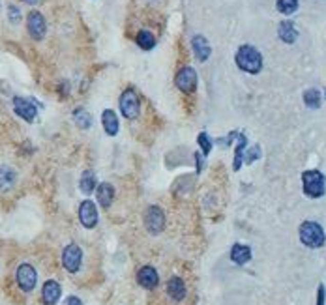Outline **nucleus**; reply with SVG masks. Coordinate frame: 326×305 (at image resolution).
<instances>
[{"mask_svg":"<svg viewBox=\"0 0 326 305\" xmlns=\"http://www.w3.org/2000/svg\"><path fill=\"white\" fill-rule=\"evenodd\" d=\"M236 66L240 70L246 71V73H259L262 70V55L255 47L251 45H242L238 51H236Z\"/></svg>","mask_w":326,"mask_h":305,"instance_id":"f257e3e1","label":"nucleus"},{"mask_svg":"<svg viewBox=\"0 0 326 305\" xmlns=\"http://www.w3.org/2000/svg\"><path fill=\"white\" fill-rule=\"evenodd\" d=\"M324 230L319 223L315 221H304L300 225V242L311 249H317L324 244Z\"/></svg>","mask_w":326,"mask_h":305,"instance_id":"f03ea898","label":"nucleus"},{"mask_svg":"<svg viewBox=\"0 0 326 305\" xmlns=\"http://www.w3.org/2000/svg\"><path fill=\"white\" fill-rule=\"evenodd\" d=\"M302 187H304V193L311 199H319V197L324 195L326 191V180L324 175L319 172V170H305L302 175Z\"/></svg>","mask_w":326,"mask_h":305,"instance_id":"7ed1b4c3","label":"nucleus"},{"mask_svg":"<svg viewBox=\"0 0 326 305\" xmlns=\"http://www.w3.org/2000/svg\"><path fill=\"white\" fill-rule=\"evenodd\" d=\"M120 111L126 118H137L139 111H141V103H139V96L135 94L133 88H128L120 96Z\"/></svg>","mask_w":326,"mask_h":305,"instance_id":"20e7f679","label":"nucleus"},{"mask_svg":"<svg viewBox=\"0 0 326 305\" xmlns=\"http://www.w3.org/2000/svg\"><path fill=\"white\" fill-rule=\"evenodd\" d=\"M174 84H176V88H178V90H182L184 94L195 92V88H197V71L193 70V68H190V66L182 68V70L176 73V77H174Z\"/></svg>","mask_w":326,"mask_h":305,"instance_id":"39448f33","label":"nucleus"},{"mask_svg":"<svg viewBox=\"0 0 326 305\" xmlns=\"http://www.w3.org/2000/svg\"><path fill=\"white\" fill-rule=\"evenodd\" d=\"M81 262H83L81 247H79V245H75V244H70L64 249V253H62V264H64V268L68 270V272L75 273V272H79Z\"/></svg>","mask_w":326,"mask_h":305,"instance_id":"423d86ee","label":"nucleus"},{"mask_svg":"<svg viewBox=\"0 0 326 305\" xmlns=\"http://www.w3.org/2000/svg\"><path fill=\"white\" fill-rule=\"evenodd\" d=\"M27 28H28V34H30L34 39H44L45 32H47L45 17L42 15L39 11L32 10L27 17Z\"/></svg>","mask_w":326,"mask_h":305,"instance_id":"0eeeda50","label":"nucleus"},{"mask_svg":"<svg viewBox=\"0 0 326 305\" xmlns=\"http://www.w3.org/2000/svg\"><path fill=\"white\" fill-rule=\"evenodd\" d=\"M145 225L150 234H159L165 229V215H163L161 208L150 206L145 213Z\"/></svg>","mask_w":326,"mask_h":305,"instance_id":"6e6552de","label":"nucleus"},{"mask_svg":"<svg viewBox=\"0 0 326 305\" xmlns=\"http://www.w3.org/2000/svg\"><path fill=\"white\" fill-rule=\"evenodd\" d=\"M36 283H38V273H36V270L30 264H21V266L17 268V285L25 292L34 290Z\"/></svg>","mask_w":326,"mask_h":305,"instance_id":"1a4fd4ad","label":"nucleus"},{"mask_svg":"<svg viewBox=\"0 0 326 305\" xmlns=\"http://www.w3.org/2000/svg\"><path fill=\"white\" fill-rule=\"evenodd\" d=\"M13 109L19 116H21L23 120L27 122H34L36 120V116H38V109H36V105L27 98H15L13 99Z\"/></svg>","mask_w":326,"mask_h":305,"instance_id":"9d476101","label":"nucleus"},{"mask_svg":"<svg viewBox=\"0 0 326 305\" xmlns=\"http://www.w3.org/2000/svg\"><path fill=\"white\" fill-rule=\"evenodd\" d=\"M79 219H81V223L87 229H94L96 227V223H98V210H96V204L92 201L81 202V206H79Z\"/></svg>","mask_w":326,"mask_h":305,"instance_id":"9b49d317","label":"nucleus"},{"mask_svg":"<svg viewBox=\"0 0 326 305\" xmlns=\"http://www.w3.org/2000/svg\"><path fill=\"white\" fill-rule=\"evenodd\" d=\"M191 47H193V53H195L197 60L199 62H207L212 49H210V43L207 41L205 36H193L191 39Z\"/></svg>","mask_w":326,"mask_h":305,"instance_id":"f8f14e48","label":"nucleus"},{"mask_svg":"<svg viewBox=\"0 0 326 305\" xmlns=\"http://www.w3.org/2000/svg\"><path fill=\"white\" fill-rule=\"evenodd\" d=\"M137 281H139V285L145 287V289H154V287L158 285V272H156L152 266L141 268L139 273H137Z\"/></svg>","mask_w":326,"mask_h":305,"instance_id":"ddd939ff","label":"nucleus"},{"mask_svg":"<svg viewBox=\"0 0 326 305\" xmlns=\"http://www.w3.org/2000/svg\"><path fill=\"white\" fill-rule=\"evenodd\" d=\"M60 294H62V290H60V285L56 281H47L44 285V290H42V296H44V301L47 305H54L56 301L60 300Z\"/></svg>","mask_w":326,"mask_h":305,"instance_id":"4468645a","label":"nucleus"},{"mask_svg":"<svg viewBox=\"0 0 326 305\" xmlns=\"http://www.w3.org/2000/svg\"><path fill=\"white\" fill-rule=\"evenodd\" d=\"M251 258V249L248 245H242V244H234L233 249H231V260L234 264H238V266H244L246 262H250Z\"/></svg>","mask_w":326,"mask_h":305,"instance_id":"2eb2a0df","label":"nucleus"},{"mask_svg":"<svg viewBox=\"0 0 326 305\" xmlns=\"http://www.w3.org/2000/svg\"><path fill=\"white\" fill-rule=\"evenodd\" d=\"M167 292H169V296H171L174 301H182V300H184V296H186V285H184V281H182L180 277L169 279Z\"/></svg>","mask_w":326,"mask_h":305,"instance_id":"dca6fc26","label":"nucleus"},{"mask_svg":"<svg viewBox=\"0 0 326 305\" xmlns=\"http://www.w3.org/2000/svg\"><path fill=\"white\" fill-rule=\"evenodd\" d=\"M101 124H104V129L107 135L114 137L118 133V118L111 109H105L104 115H101Z\"/></svg>","mask_w":326,"mask_h":305,"instance_id":"f3484780","label":"nucleus"},{"mask_svg":"<svg viewBox=\"0 0 326 305\" xmlns=\"http://www.w3.org/2000/svg\"><path fill=\"white\" fill-rule=\"evenodd\" d=\"M113 199H114V187L107 182L98 185V202L101 204L104 208H109L113 204Z\"/></svg>","mask_w":326,"mask_h":305,"instance_id":"a211bd4d","label":"nucleus"},{"mask_svg":"<svg viewBox=\"0 0 326 305\" xmlns=\"http://www.w3.org/2000/svg\"><path fill=\"white\" fill-rule=\"evenodd\" d=\"M15 170L11 169V167H8V165H2L0 167V189L6 191V189H10L11 185L15 184Z\"/></svg>","mask_w":326,"mask_h":305,"instance_id":"6ab92c4d","label":"nucleus"},{"mask_svg":"<svg viewBox=\"0 0 326 305\" xmlns=\"http://www.w3.org/2000/svg\"><path fill=\"white\" fill-rule=\"evenodd\" d=\"M279 38L285 41V43H294V39L298 38V32L291 21H283L279 25Z\"/></svg>","mask_w":326,"mask_h":305,"instance_id":"aec40b11","label":"nucleus"},{"mask_svg":"<svg viewBox=\"0 0 326 305\" xmlns=\"http://www.w3.org/2000/svg\"><path fill=\"white\" fill-rule=\"evenodd\" d=\"M246 144H248V139H246L244 133H238V146H236V152H234V170H240L242 167V161H244V152H246Z\"/></svg>","mask_w":326,"mask_h":305,"instance_id":"412c9836","label":"nucleus"},{"mask_svg":"<svg viewBox=\"0 0 326 305\" xmlns=\"http://www.w3.org/2000/svg\"><path fill=\"white\" fill-rule=\"evenodd\" d=\"M137 45H139L142 51L154 49V45H156V38H154V34L148 32V30H141V32L137 34Z\"/></svg>","mask_w":326,"mask_h":305,"instance_id":"4be33fe9","label":"nucleus"},{"mask_svg":"<svg viewBox=\"0 0 326 305\" xmlns=\"http://www.w3.org/2000/svg\"><path fill=\"white\" fill-rule=\"evenodd\" d=\"M73 120H75V124L79 125L81 129H90V125H92V116L88 115L87 109H75Z\"/></svg>","mask_w":326,"mask_h":305,"instance_id":"5701e85b","label":"nucleus"},{"mask_svg":"<svg viewBox=\"0 0 326 305\" xmlns=\"http://www.w3.org/2000/svg\"><path fill=\"white\" fill-rule=\"evenodd\" d=\"M304 103L310 109H319L321 107V92L317 88H310L304 92Z\"/></svg>","mask_w":326,"mask_h":305,"instance_id":"b1692460","label":"nucleus"},{"mask_svg":"<svg viewBox=\"0 0 326 305\" xmlns=\"http://www.w3.org/2000/svg\"><path fill=\"white\" fill-rule=\"evenodd\" d=\"M79 185H81L83 193H92V191L96 189V175H94L92 170H87V172H83Z\"/></svg>","mask_w":326,"mask_h":305,"instance_id":"393cba45","label":"nucleus"},{"mask_svg":"<svg viewBox=\"0 0 326 305\" xmlns=\"http://www.w3.org/2000/svg\"><path fill=\"white\" fill-rule=\"evenodd\" d=\"M277 10L281 11L283 15H291L298 10V0H277Z\"/></svg>","mask_w":326,"mask_h":305,"instance_id":"a878e982","label":"nucleus"},{"mask_svg":"<svg viewBox=\"0 0 326 305\" xmlns=\"http://www.w3.org/2000/svg\"><path fill=\"white\" fill-rule=\"evenodd\" d=\"M197 142H199V146H201V150H202V156H208V154H210V150H212V141H210V137H208L207 131L199 133V137H197Z\"/></svg>","mask_w":326,"mask_h":305,"instance_id":"bb28decb","label":"nucleus"},{"mask_svg":"<svg viewBox=\"0 0 326 305\" xmlns=\"http://www.w3.org/2000/svg\"><path fill=\"white\" fill-rule=\"evenodd\" d=\"M8 15H10V21L13 23V25H17V23L21 21V11H19L17 6H10V8H8Z\"/></svg>","mask_w":326,"mask_h":305,"instance_id":"cd10ccee","label":"nucleus"},{"mask_svg":"<svg viewBox=\"0 0 326 305\" xmlns=\"http://www.w3.org/2000/svg\"><path fill=\"white\" fill-rule=\"evenodd\" d=\"M259 158H261V148H259V144H257V146H253L250 152H248V156H246V161H248V163H253V161H255V159H259Z\"/></svg>","mask_w":326,"mask_h":305,"instance_id":"c85d7f7f","label":"nucleus"},{"mask_svg":"<svg viewBox=\"0 0 326 305\" xmlns=\"http://www.w3.org/2000/svg\"><path fill=\"white\" fill-rule=\"evenodd\" d=\"M324 296H326L324 285H319V290H317V305H324Z\"/></svg>","mask_w":326,"mask_h":305,"instance_id":"c756f323","label":"nucleus"},{"mask_svg":"<svg viewBox=\"0 0 326 305\" xmlns=\"http://www.w3.org/2000/svg\"><path fill=\"white\" fill-rule=\"evenodd\" d=\"M64 305H83V303H81V300H79V298H75V296H70V298L66 300Z\"/></svg>","mask_w":326,"mask_h":305,"instance_id":"7c9ffc66","label":"nucleus"},{"mask_svg":"<svg viewBox=\"0 0 326 305\" xmlns=\"http://www.w3.org/2000/svg\"><path fill=\"white\" fill-rule=\"evenodd\" d=\"M195 159H197V170L201 172V169H202V156H199V152L195 154Z\"/></svg>","mask_w":326,"mask_h":305,"instance_id":"2f4dec72","label":"nucleus"},{"mask_svg":"<svg viewBox=\"0 0 326 305\" xmlns=\"http://www.w3.org/2000/svg\"><path fill=\"white\" fill-rule=\"evenodd\" d=\"M23 2H27V4H38V0H23Z\"/></svg>","mask_w":326,"mask_h":305,"instance_id":"473e14b6","label":"nucleus"},{"mask_svg":"<svg viewBox=\"0 0 326 305\" xmlns=\"http://www.w3.org/2000/svg\"><path fill=\"white\" fill-rule=\"evenodd\" d=\"M0 8H2V6H0Z\"/></svg>","mask_w":326,"mask_h":305,"instance_id":"72a5a7b5","label":"nucleus"}]
</instances>
